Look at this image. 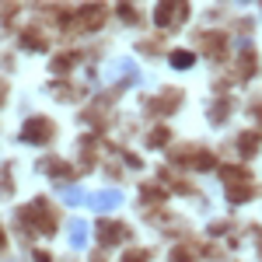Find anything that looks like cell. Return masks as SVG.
I'll return each mask as SVG.
<instances>
[{"label":"cell","mask_w":262,"mask_h":262,"mask_svg":"<svg viewBox=\"0 0 262 262\" xmlns=\"http://www.w3.org/2000/svg\"><path fill=\"white\" fill-rule=\"evenodd\" d=\"M53 133H56V126L49 119H42V116H35V119L25 122V129H21V140L25 143H35V147H42V143L53 140Z\"/></svg>","instance_id":"6da1fadb"},{"label":"cell","mask_w":262,"mask_h":262,"mask_svg":"<svg viewBox=\"0 0 262 262\" xmlns=\"http://www.w3.org/2000/svg\"><path fill=\"white\" fill-rule=\"evenodd\" d=\"M185 14H189L185 0H161V7H158V25H161V28H168V25L175 28Z\"/></svg>","instance_id":"7a4b0ae2"},{"label":"cell","mask_w":262,"mask_h":262,"mask_svg":"<svg viewBox=\"0 0 262 262\" xmlns=\"http://www.w3.org/2000/svg\"><path fill=\"white\" fill-rule=\"evenodd\" d=\"M21 224L25 221H35L42 227V231H56V217H49V206H46V200H39V203H32V210L25 206L21 210V217H18Z\"/></svg>","instance_id":"3957f363"},{"label":"cell","mask_w":262,"mask_h":262,"mask_svg":"<svg viewBox=\"0 0 262 262\" xmlns=\"http://www.w3.org/2000/svg\"><path fill=\"white\" fill-rule=\"evenodd\" d=\"M224 196H227L231 203L252 200V196H255V182L248 179V175H242V179H234V182H224Z\"/></svg>","instance_id":"277c9868"},{"label":"cell","mask_w":262,"mask_h":262,"mask_svg":"<svg viewBox=\"0 0 262 262\" xmlns=\"http://www.w3.org/2000/svg\"><path fill=\"white\" fill-rule=\"evenodd\" d=\"M88 203H91L95 210H101V213H105V210H116V206L122 203V192H119V189H101V192H95Z\"/></svg>","instance_id":"5b68a950"},{"label":"cell","mask_w":262,"mask_h":262,"mask_svg":"<svg viewBox=\"0 0 262 262\" xmlns=\"http://www.w3.org/2000/svg\"><path fill=\"white\" fill-rule=\"evenodd\" d=\"M126 234H129V231H126L122 224H112V221H101V227H98V238H101L105 248H108V245H119Z\"/></svg>","instance_id":"8992f818"},{"label":"cell","mask_w":262,"mask_h":262,"mask_svg":"<svg viewBox=\"0 0 262 262\" xmlns=\"http://www.w3.org/2000/svg\"><path fill=\"white\" fill-rule=\"evenodd\" d=\"M108 77H129L133 84H140V70H137V63L133 60H116L112 67H108Z\"/></svg>","instance_id":"52a82bcc"},{"label":"cell","mask_w":262,"mask_h":262,"mask_svg":"<svg viewBox=\"0 0 262 262\" xmlns=\"http://www.w3.org/2000/svg\"><path fill=\"white\" fill-rule=\"evenodd\" d=\"M105 14H108V7H101V4H91V7H84V11H81V25H84V28H101Z\"/></svg>","instance_id":"ba28073f"},{"label":"cell","mask_w":262,"mask_h":262,"mask_svg":"<svg viewBox=\"0 0 262 262\" xmlns=\"http://www.w3.org/2000/svg\"><path fill=\"white\" fill-rule=\"evenodd\" d=\"M67 234H70V245H74V248H84V245H88V224L84 221H70Z\"/></svg>","instance_id":"9c48e42d"},{"label":"cell","mask_w":262,"mask_h":262,"mask_svg":"<svg viewBox=\"0 0 262 262\" xmlns=\"http://www.w3.org/2000/svg\"><path fill=\"white\" fill-rule=\"evenodd\" d=\"M60 200L67 203V206H77V203H84V192H81V189H74V185H63Z\"/></svg>","instance_id":"30bf717a"},{"label":"cell","mask_w":262,"mask_h":262,"mask_svg":"<svg viewBox=\"0 0 262 262\" xmlns=\"http://www.w3.org/2000/svg\"><path fill=\"white\" fill-rule=\"evenodd\" d=\"M203 42H206V53H210V56H221L224 35H203Z\"/></svg>","instance_id":"8fae6325"},{"label":"cell","mask_w":262,"mask_h":262,"mask_svg":"<svg viewBox=\"0 0 262 262\" xmlns=\"http://www.w3.org/2000/svg\"><path fill=\"white\" fill-rule=\"evenodd\" d=\"M192 60H196V56H192V53H185V49H182V53H171V67H179V70L192 67Z\"/></svg>","instance_id":"7c38bea8"},{"label":"cell","mask_w":262,"mask_h":262,"mask_svg":"<svg viewBox=\"0 0 262 262\" xmlns=\"http://www.w3.org/2000/svg\"><path fill=\"white\" fill-rule=\"evenodd\" d=\"M242 150H245V154H255V150H259V140H255L252 133H245V137H242Z\"/></svg>","instance_id":"4fadbf2b"},{"label":"cell","mask_w":262,"mask_h":262,"mask_svg":"<svg viewBox=\"0 0 262 262\" xmlns=\"http://www.w3.org/2000/svg\"><path fill=\"white\" fill-rule=\"evenodd\" d=\"M21 42H25V49H42V39L35 35V32H25V39H21Z\"/></svg>","instance_id":"5bb4252c"},{"label":"cell","mask_w":262,"mask_h":262,"mask_svg":"<svg viewBox=\"0 0 262 262\" xmlns=\"http://www.w3.org/2000/svg\"><path fill=\"white\" fill-rule=\"evenodd\" d=\"M122 262H147V255H143V252H126Z\"/></svg>","instance_id":"9a60e30c"},{"label":"cell","mask_w":262,"mask_h":262,"mask_svg":"<svg viewBox=\"0 0 262 262\" xmlns=\"http://www.w3.org/2000/svg\"><path fill=\"white\" fill-rule=\"evenodd\" d=\"M150 143H154V147H161V143H164V129H158V133L150 137Z\"/></svg>","instance_id":"2e32d148"},{"label":"cell","mask_w":262,"mask_h":262,"mask_svg":"<svg viewBox=\"0 0 262 262\" xmlns=\"http://www.w3.org/2000/svg\"><path fill=\"white\" fill-rule=\"evenodd\" d=\"M0 245H4V231H0Z\"/></svg>","instance_id":"e0dca14e"},{"label":"cell","mask_w":262,"mask_h":262,"mask_svg":"<svg viewBox=\"0 0 262 262\" xmlns=\"http://www.w3.org/2000/svg\"><path fill=\"white\" fill-rule=\"evenodd\" d=\"M238 4H248V0H238Z\"/></svg>","instance_id":"ac0fdd59"}]
</instances>
